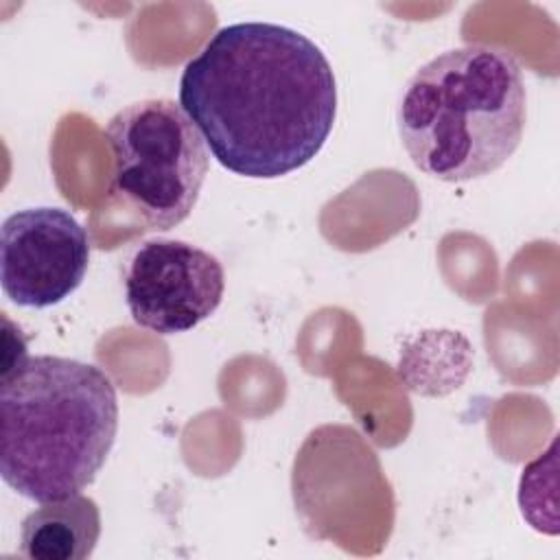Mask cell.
<instances>
[{
	"mask_svg": "<svg viewBox=\"0 0 560 560\" xmlns=\"http://www.w3.org/2000/svg\"><path fill=\"white\" fill-rule=\"evenodd\" d=\"M116 431V387L101 368L55 354L2 368L0 475L18 494L37 503L79 494Z\"/></svg>",
	"mask_w": 560,
	"mask_h": 560,
	"instance_id": "7a4b0ae2",
	"label": "cell"
},
{
	"mask_svg": "<svg viewBox=\"0 0 560 560\" xmlns=\"http://www.w3.org/2000/svg\"><path fill=\"white\" fill-rule=\"evenodd\" d=\"M90 265L85 228L61 208H26L0 228V284L26 308H48L70 298Z\"/></svg>",
	"mask_w": 560,
	"mask_h": 560,
	"instance_id": "8992f818",
	"label": "cell"
},
{
	"mask_svg": "<svg viewBox=\"0 0 560 560\" xmlns=\"http://www.w3.org/2000/svg\"><path fill=\"white\" fill-rule=\"evenodd\" d=\"M105 140L112 151V192L151 232L186 221L208 175L206 140L171 98H144L116 112Z\"/></svg>",
	"mask_w": 560,
	"mask_h": 560,
	"instance_id": "277c9868",
	"label": "cell"
},
{
	"mask_svg": "<svg viewBox=\"0 0 560 560\" xmlns=\"http://www.w3.org/2000/svg\"><path fill=\"white\" fill-rule=\"evenodd\" d=\"M223 291L221 260L186 241H144L125 265L129 315L158 335L195 328L219 308Z\"/></svg>",
	"mask_w": 560,
	"mask_h": 560,
	"instance_id": "5b68a950",
	"label": "cell"
},
{
	"mask_svg": "<svg viewBox=\"0 0 560 560\" xmlns=\"http://www.w3.org/2000/svg\"><path fill=\"white\" fill-rule=\"evenodd\" d=\"M101 538V510L94 499L72 494L46 501L24 516L20 553L31 560H85Z\"/></svg>",
	"mask_w": 560,
	"mask_h": 560,
	"instance_id": "52a82bcc",
	"label": "cell"
},
{
	"mask_svg": "<svg viewBox=\"0 0 560 560\" xmlns=\"http://www.w3.org/2000/svg\"><path fill=\"white\" fill-rule=\"evenodd\" d=\"M525 118L518 61L472 44L444 50L411 74L398 105V133L422 173L457 184L501 168L523 140Z\"/></svg>",
	"mask_w": 560,
	"mask_h": 560,
	"instance_id": "3957f363",
	"label": "cell"
},
{
	"mask_svg": "<svg viewBox=\"0 0 560 560\" xmlns=\"http://www.w3.org/2000/svg\"><path fill=\"white\" fill-rule=\"evenodd\" d=\"M179 105L223 168L276 179L308 164L326 144L337 81L322 48L300 31L236 22L188 59Z\"/></svg>",
	"mask_w": 560,
	"mask_h": 560,
	"instance_id": "6da1fadb",
	"label": "cell"
}]
</instances>
